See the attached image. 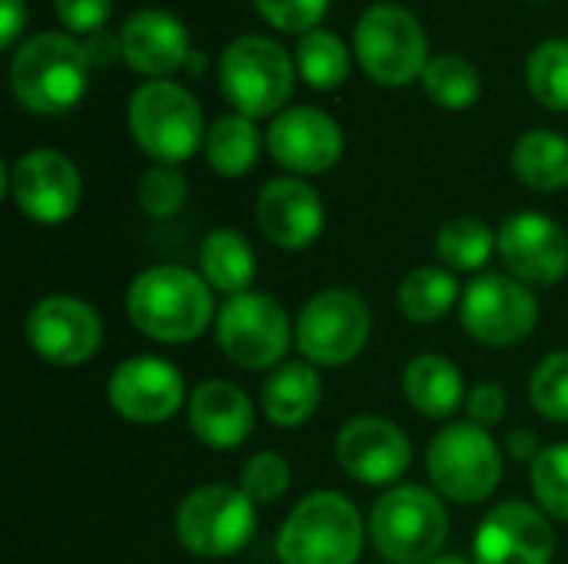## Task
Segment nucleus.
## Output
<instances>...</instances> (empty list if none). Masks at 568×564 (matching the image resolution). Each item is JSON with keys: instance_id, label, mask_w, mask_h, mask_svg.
<instances>
[{"instance_id": "nucleus-1", "label": "nucleus", "mask_w": 568, "mask_h": 564, "mask_svg": "<svg viewBox=\"0 0 568 564\" xmlns=\"http://www.w3.org/2000/svg\"><path fill=\"white\" fill-rule=\"evenodd\" d=\"M126 316L153 342H193L213 322V293L183 266H150L126 289Z\"/></svg>"}, {"instance_id": "nucleus-2", "label": "nucleus", "mask_w": 568, "mask_h": 564, "mask_svg": "<svg viewBox=\"0 0 568 564\" xmlns=\"http://www.w3.org/2000/svg\"><path fill=\"white\" fill-rule=\"evenodd\" d=\"M90 80V57L70 33H37L10 60V86L20 106L53 116L73 110Z\"/></svg>"}, {"instance_id": "nucleus-3", "label": "nucleus", "mask_w": 568, "mask_h": 564, "mask_svg": "<svg viewBox=\"0 0 568 564\" xmlns=\"http://www.w3.org/2000/svg\"><path fill=\"white\" fill-rule=\"evenodd\" d=\"M366 529L356 505L339 492L306 495L276 535L280 564H356Z\"/></svg>"}, {"instance_id": "nucleus-4", "label": "nucleus", "mask_w": 568, "mask_h": 564, "mask_svg": "<svg viewBox=\"0 0 568 564\" xmlns=\"http://www.w3.org/2000/svg\"><path fill=\"white\" fill-rule=\"evenodd\" d=\"M126 126L136 146L156 163L176 166L206 143V120L196 96L173 80H150L126 103Z\"/></svg>"}, {"instance_id": "nucleus-5", "label": "nucleus", "mask_w": 568, "mask_h": 564, "mask_svg": "<svg viewBox=\"0 0 568 564\" xmlns=\"http://www.w3.org/2000/svg\"><path fill=\"white\" fill-rule=\"evenodd\" d=\"M446 505L419 485H393L369 515L373 548L389 564H429L446 545Z\"/></svg>"}, {"instance_id": "nucleus-6", "label": "nucleus", "mask_w": 568, "mask_h": 564, "mask_svg": "<svg viewBox=\"0 0 568 564\" xmlns=\"http://www.w3.org/2000/svg\"><path fill=\"white\" fill-rule=\"evenodd\" d=\"M220 86L236 113L260 120L286 106L296 86V60L283 43L243 33L220 57Z\"/></svg>"}, {"instance_id": "nucleus-7", "label": "nucleus", "mask_w": 568, "mask_h": 564, "mask_svg": "<svg viewBox=\"0 0 568 564\" xmlns=\"http://www.w3.org/2000/svg\"><path fill=\"white\" fill-rule=\"evenodd\" d=\"M356 57L369 80L406 86L429 66V37L419 17L399 3H373L356 20Z\"/></svg>"}, {"instance_id": "nucleus-8", "label": "nucleus", "mask_w": 568, "mask_h": 564, "mask_svg": "<svg viewBox=\"0 0 568 564\" xmlns=\"http://www.w3.org/2000/svg\"><path fill=\"white\" fill-rule=\"evenodd\" d=\"M426 469L439 495L459 505H476L496 492L503 479V455L489 429L476 422H453L433 439Z\"/></svg>"}, {"instance_id": "nucleus-9", "label": "nucleus", "mask_w": 568, "mask_h": 564, "mask_svg": "<svg viewBox=\"0 0 568 564\" xmlns=\"http://www.w3.org/2000/svg\"><path fill=\"white\" fill-rule=\"evenodd\" d=\"M176 542L196 558H230L256 532V505L240 485H200L176 509Z\"/></svg>"}, {"instance_id": "nucleus-10", "label": "nucleus", "mask_w": 568, "mask_h": 564, "mask_svg": "<svg viewBox=\"0 0 568 564\" xmlns=\"http://www.w3.org/2000/svg\"><path fill=\"white\" fill-rule=\"evenodd\" d=\"M216 342L223 356L240 369H276L293 342L286 309L266 293L230 296L216 316Z\"/></svg>"}, {"instance_id": "nucleus-11", "label": "nucleus", "mask_w": 568, "mask_h": 564, "mask_svg": "<svg viewBox=\"0 0 568 564\" xmlns=\"http://www.w3.org/2000/svg\"><path fill=\"white\" fill-rule=\"evenodd\" d=\"M373 332V312L353 289L316 293L296 319V349L313 366L353 362Z\"/></svg>"}, {"instance_id": "nucleus-12", "label": "nucleus", "mask_w": 568, "mask_h": 564, "mask_svg": "<svg viewBox=\"0 0 568 564\" xmlns=\"http://www.w3.org/2000/svg\"><path fill=\"white\" fill-rule=\"evenodd\" d=\"M539 322V302L532 289L503 273L476 276L463 293V326L466 332L493 349L519 346L532 336Z\"/></svg>"}, {"instance_id": "nucleus-13", "label": "nucleus", "mask_w": 568, "mask_h": 564, "mask_svg": "<svg viewBox=\"0 0 568 564\" xmlns=\"http://www.w3.org/2000/svg\"><path fill=\"white\" fill-rule=\"evenodd\" d=\"M10 196L17 203V209L43 226H57L67 223L83 199V180L80 170L73 166L70 156L57 153V150H30L23 153L10 176Z\"/></svg>"}, {"instance_id": "nucleus-14", "label": "nucleus", "mask_w": 568, "mask_h": 564, "mask_svg": "<svg viewBox=\"0 0 568 564\" xmlns=\"http://www.w3.org/2000/svg\"><path fill=\"white\" fill-rule=\"evenodd\" d=\"M27 342L50 366H80L103 342L100 316L77 296H47L27 316Z\"/></svg>"}, {"instance_id": "nucleus-15", "label": "nucleus", "mask_w": 568, "mask_h": 564, "mask_svg": "<svg viewBox=\"0 0 568 564\" xmlns=\"http://www.w3.org/2000/svg\"><path fill=\"white\" fill-rule=\"evenodd\" d=\"M106 399L120 419L136 425H160L183 409L186 389L173 362L156 356H136L113 369Z\"/></svg>"}, {"instance_id": "nucleus-16", "label": "nucleus", "mask_w": 568, "mask_h": 564, "mask_svg": "<svg viewBox=\"0 0 568 564\" xmlns=\"http://www.w3.org/2000/svg\"><path fill=\"white\" fill-rule=\"evenodd\" d=\"M499 256L506 269L526 286H556L568 273V233L546 213H513L499 233Z\"/></svg>"}, {"instance_id": "nucleus-17", "label": "nucleus", "mask_w": 568, "mask_h": 564, "mask_svg": "<svg viewBox=\"0 0 568 564\" xmlns=\"http://www.w3.org/2000/svg\"><path fill=\"white\" fill-rule=\"evenodd\" d=\"M556 535L549 515L526 502L493 509L473 539L476 564H552Z\"/></svg>"}, {"instance_id": "nucleus-18", "label": "nucleus", "mask_w": 568, "mask_h": 564, "mask_svg": "<svg viewBox=\"0 0 568 564\" xmlns=\"http://www.w3.org/2000/svg\"><path fill=\"white\" fill-rule=\"evenodd\" d=\"M336 462L356 482L383 489V485H396L406 475L413 462V445L396 422L379 416H359L339 429Z\"/></svg>"}, {"instance_id": "nucleus-19", "label": "nucleus", "mask_w": 568, "mask_h": 564, "mask_svg": "<svg viewBox=\"0 0 568 564\" xmlns=\"http://www.w3.org/2000/svg\"><path fill=\"white\" fill-rule=\"evenodd\" d=\"M266 150L290 173H326L343 156V130L329 113L316 106H293L270 123Z\"/></svg>"}, {"instance_id": "nucleus-20", "label": "nucleus", "mask_w": 568, "mask_h": 564, "mask_svg": "<svg viewBox=\"0 0 568 564\" xmlns=\"http://www.w3.org/2000/svg\"><path fill=\"white\" fill-rule=\"evenodd\" d=\"M326 209L320 193L296 176L270 180L256 196V226L260 233L286 253L313 246L323 233Z\"/></svg>"}, {"instance_id": "nucleus-21", "label": "nucleus", "mask_w": 568, "mask_h": 564, "mask_svg": "<svg viewBox=\"0 0 568 564\" xmlns=\"http://www.w3.org/2000/svg\"><path fill=\"white\" fill-rule=\"evenodd\" d=\"M123 47V63L153 80H166L173 70L190 63V33L170 10H136L116 33Z\"/></svg>"}, {"instance_id": "nucleus-22", "label": "nucleus", "mask_w": 568, "mask_h": 564, "mask_svg": "<svg viewBox=\"0 0 568 564\" xmlns=\"http://www.w3.org/2000/svg\"><path fill=\"white\" fill-rule=\"evenodd\" d=\"M186 416H190L193 435L210 449L243 445L256 422L250 396L226 379H210L196 386L186 402Z\"/></svg>"}, {"instance_id": "nucleus-23", "label": "nucleus", "mask_w": 568, "mask_h": 564, "mask_svg": "<svg viewBox=\"0 0 568 564\" xmlns=\"http://www.w3.org/2000/svg\"><path fill=\"white\" fill-rule=\"evenodd\" d=\"M320 399H323V382L313 362L276 366L260 389L263 412L280 429H296L310 422V416L320 409Z\"/></svg>"}, {"instance_id": "nucleus-24", "label": "nucleus", "mask_w": 568, "mask_h": 564, "mask_svg": "<svg viewBox=\"0 0 568 564\" xmlns=\"http://www.w3.org/2000/svg\"><path fill=\"white\" fill-rule=\"evenodd\" d=\"M403 392L419 416L449 419L459 406H466L463 372L446 356H416L403 372Z\"/></svg>"}, {"instance_id": "nucleus-25", "label": "nucleus", "mask_w": 568, "mask_h": 564, "mask_svg": "<svg viewBox=\"0 0 568 564\" xmlns=\"http://www.w3.org/2000/svg\"><path fill=\"white\" fill-rule=\"evenodd\" d=\"M200 269L210 289L240 296V293H250L256 279V253L243 233L213 229L200 246Z\"/></svg>"}, {"instance_id": "nucleus-26", "label": "nucleus", "mask_w": 568, "mask_h": 564, "mask_svg": "<svg viewBox=\"0 0 568 564\" xmlns=\"http://www.w3.org/2000/svg\"><path fill=\"white\" fill-rule=\"evenodd\" d=\"M516 176L536 193H556L568 186V140L556 130H529L513 150Z\"/></svg>"}, {"instance_id": "nucleus-27", "label": "nucleus", "mask_w": 568, "mask_h": 564, "mask_svg": "<svg viewBox=\"0 0 568 564\" xmlns=\"http://www.w3.org/2000/svg\"><path fill=\"white\" fill-rule=\"evenodd\" d=\"M260 146H263V136L256 130V123L243 113H226L220 116L210 130H206V163L233 180V176H243L256 166L260 160Z\"/></svg>"}, {"instance_id": "nucleus-28", "label": "nucleus", "mask_w": 568, "mask_h": 564, "mask_svg": "<svg viewBox=\"0 0 568 564\" xmlns=\"http://www.w3.org/2000/svg\"><path fill=\"white\" fill-rule=\"evenodd\" d=\"M396 302H399V312L409 322H419V326L439 322L459 302V283H456V276L449 269L419 266L399 283Z\"/></svg>"}, {"instance_id": "nucleus-29", "label": "nucleus", "mask_w": 568, "mask_h": 564, "mask_svg": "<svg viewBox=\"0 0 568 564\" xmlns=\"http://www.w3.org/2000/svg\"><path fill=\"white\" fill-rule=\"evenodd\" d=\"M496 249H499L496 233L476 216L449 219L436 236V253L449 273H479Z\"/></svg>"}, {"instance_id": "nucleus-30", "label": "nucleus", "mask_w": 568, "mask_h": 564, "mask_svg": "<svg viewBox=\"0 0 568 564\" xmlns=\"http://www.w3.org/2000/svg\"><path fill=\"white\" fill-rule=\"evenodd\" d=\"M296 70L316 90H336L349 73V50L333 30H310L296 43Z\"/></svg>"}, {"instance_id": "nucleus-31", "label": "nucleus", "mask_w": 568, "mask_h": 564, "mask_svg": "<svg viewBox=\"0 0 568 564\" xmlns=\"http://www.w3.org/2000/svg\"><path fill=\"white\" fill-rule=\"evenodd\" d=\"M423 86H426V96L443 106V110H466L479 100V90H483V80H479V70L459 57V53H443V57H433L426 73H423Z\"/></svg>"}, {"instance_id": "nucleus-32", "label": "nucleus", "mask_w": 568, "mask_h": 564, "mask_svg": "<svg viewBox=\"0 0 568 564\" xmlns=\"http://www.w3.org/2000/svg\"><path fill=\"white\" fill-rule=\"evenodd\" d=\"M526 83L532 90V96L549 106L568 113V40L566 37H552L542 40L529 60H526Z\"/></svg>"}, {"instance_id": "nucleus-33", "label": "nucleus", "mask_w": 568, "mask_h": 564, "mask_svg": "<svg viewBox=\"0 0 568 564\" xmlns=\"http://www.w3.org/2000/svg\"><path fill=\"white\" fill-rule=\"evenodd\" d=\"M532 495L549 519L568 522V442L539 452L532 462Z\"/></svg>"}, {"instance_id": "nucleus-34", "label": "nucleus", "mask_w": 568, "mask_h": 564, "mask_svg": "<svg viewBox=\"0 0 568 564\" xmlns=\"http://www.w3.org/2000/svg\"><path fill=\"white\" fill-rule=\"evenodd\" d=\"M186 176L176 170V166H166V163H156L150 166L143 176H140V186H136V199L143 206L146 216L153 219H173L183 203H186Z\"/></svg>"}, {"instance_id": "nucleus-35", "label": "nucleus", "mask_w": 568, "mask_h": 564, "mask_svg": "<svg viewBox=\"0 0 568 564\" xmlns=\"http://www.w3.org/2000/svg\"><path fill=\"white\" fill-rule=\"evenodd\" d=\"M290 462L276 452H256L246 459L243 472H240V492L260 509V505H273L286 495L290 489Z\"/></svg>"}, {"instance_id": "nucleus-36", "label": "nucleus", "mask_w": 568, "mask_h": 564, "mask_svg": "<svg viewBox=\"0 0 568 564\" xmlns=\"http://www.w3.org/2000/svg\"><path fill=\"white\" fill-rule=\"evenodd\" d=\"M529 399L549 422H568V352H552L529 379Z\"/></svg>"}, {"instance_id": "nucleus-37", "label": "nucleus", "mask_w": 568, "mask_h": 564, "mask_svg": "<svg viewBox=\"0 0 568 564\" xmlns=\"http://www.w3.org/2000/svg\"><path fill=\"white\" fill-rule=\"evenodd\" d=\"M260 17L283 33H310L320 27L329 0H253Z\"/></svg>"}, {"instance_id": "nucleus-38", "label": "nucleus", "mask_w": 568, "mask_h": 564, "mask_svg": "<svg viewBox=\"0 0 568 564\" xmlns=\"http://www.w3.org/2000/svg\"><path fill=\"white\" fill-rule=\"evenodd\" d=\"M53 10L70 33H100L113 0H53Z\"/></svg>"}, {"instance_id": "nucleus-39", "label": "nucleus", "mask_w": 568, "mask_h": 564, "mask_svg": "<svg viewBox=\"0 0 568 564\" xmlns=\"http://www.w3.org/2000/svg\"><path fill=\"white\" fill-rule=\"evenodd\" d=\"M506 409H509V399H506L503 386H496V382H483V386H476V389L466 396L469 422H476V425H483V429L499 425L503 416H506Z\"/></svg>"}, {"instance_id": "nucleus-40", "label": "nucleus", "mask_w": 568, "mask_h": 564, "mask_svg": "<svg viewBox=\"0 0 568 564\" xmlns=\"http://www.w3.org/2000/svg\"><path fill=\"white\" fill-rule=\"evenodd\" d=\"M87 57H90V66H106V63H116L123 60V47H120V37L113 33H93L87 43H83Z\"/></svg>"}, {"instance_id": "nucleus-41", "label": "nucleus", "mask_w": 568, "mask_h": 564, "mask_svg": "<svg viewBox=\"0 0 568 564\" xmlns=\"http://www.w3.org/2000/svg\"><path fill=\"white\" fill-rule=\"evenodd\" d=\"M27 23V3L23 0H0V43H17L20 30Z\"/></svg>"}, {"instance_id": "nucleus-42", "label": "nucleus", "mask_w": 568, "mask_h": 564, "mask_svg": "<svg viewBox=\"0 0 568 564\" xmlns=\"http://www.w3.org/2000/svg\"><path fill=\"white\" fill-rule=\"evenodd\" d=\"M506 452H509V459H516V462H536L539 459V439H536V432L532 429H516V432H509L506 435Z\"/></svg>"}, {"instance_id": "nucleus-43", "label": "nucleus", "mask_w": 568, "mask_h": 564, "mask_svg": "<svg viewBox=\"0 0 568 564\" xmlns=\"http://www.w3.org/2000/svg\"><path fill=\"white\" fill-rule=\"evenodd\" d=\"M429 564H469L466 558H459V555H436Z\"/></svg>"}]
</instances>
